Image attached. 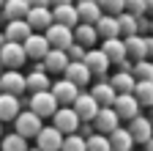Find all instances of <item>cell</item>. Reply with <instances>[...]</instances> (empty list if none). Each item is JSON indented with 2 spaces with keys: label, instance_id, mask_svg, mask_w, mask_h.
Wrapping results in <instances>:
<instances>
[{
  "label": "cell",
  "instance_id": "cb8c5ba5",
  "mask_svg": "<svg viewBox=\"0 0 153 151\" xmlns=\"http://www.w3.org/2000/svg\"><path fill=\"white\" fill-rule=\"evenodd\" d=\"M27 3L25 0H6L3 8H0V14L6 17V22H19V20H25L27 17Z\"/></svg>",
  "mask_w": 153,
  "mask_h": 151
},
{
  "label": "cell",
  "instance_id": "74e56055",
  "mask_svg": "<svg viewBox=\"0 0 153 151\" xmlns=\"http://www.w3.org/2000/svg\"><path fill=\"white\" fill-rule=\"evenodd\" d=\"M60 151H85V137L82 135H68V137H63Z\"/></svg>",
  "mask_w": 153,
  "mask_h": 151
},
{
  "label": "cell",
  "instance_id": "8fae6325",
  "mask_svg": "<svg viewBox=\"0 0 153 151\" xmlns=\"http://www.w3.org/2000/svg\"><path fill=\"white\" fill-rule=\"evenodd\" d=\"M52 96H55V102H57V107H71L74 102H76V96H79V88L76 85H71V83H66V80H57L52 88Z\"/></svg>",
  "mask_w": 153,
  "mask_h": 151
},
{
  "label": "cell",
  "instance_id": "b9f144b4",
  "mask_svg": "<svg viewBox=\"0 0 153 151\" xmlns=\"http://www.w3.org/2000/svg\"><path fill=\"white\" fill-rule=\"evenodd\" d=\"M52 6H74V0H49Z\"/></svg>",
  "mask_w": 153,
  "mask_h": 151
},
{
  "label": "cell",
  "instance_id": "3957f363",
  "mask_svg": "<svg viewBox=\"0 0 153 151\" xmlns=\"http://www.w3.org/2000/svg\"><path fill=\"white\" fill-rule=\"evenodd\" d=\"M52 126L60 132V135H76L79 132V118H76V113L71 107H57V113L52 116Z\"/></svg>",
  "mask_w": 153,
  "mask_h": 151
},
{
  "label": "cell",
  "instance_id": "7dc6e473",
  "mask_svg": "<svg viewBox=\"0 0 153 151\" xmlns=\"http://www.w3.org/2000/svg\"><path fill=\"white\" fill-rule=\"evenodd\" d=\"M148 33H150V36H153V20H150V28H148Z\"/></svg>",
  "mask_w": 153,
  "mask_h": 151
},
{
  "label": "cell",
  "instance_id": "e575fe53",
  "mask_svg": "<svg viewBox=\"0 0 153 151\" xmlns=\"http://www.w3.org/2000/svg\"><path fill=\"white\" fill-rule=\"evenodd\" d=\"M99 8L107 17H120L126 8V0H99Z\"/></svg>",
  "mask_w": 153,
  "mask_h": 151
},
{
  "label": "cell",
  "instance_id": "8992f818",
  "mask_svg": "<svg viewBox=\"0 0 153 151\" xmlns=\"http://www.w3.org/2000/svg\"><path fill=\"white\" fill-rule=\"evenodd\" d=\"M126 132L131 135V140H134V143H140V146H145L148 140H153V126H150L148 116H142V113H140L137 118H131V121H128Z\"/></svg>",
  "mask_w": 153,
  "mask_h": 151
},
{
  "label": "cell",
  "instance_id": "1f68e13d",
  "mask_svg": "<svg viewBox=\"0 0 153 151\" xmlns=\"http://www.w3.org/2000/svg\"><path fill=\"white\" fill-rule=\"evenodd\" d=\"M131 96L137 99L140 107H153V83H137Z\"/></svg>",
  "mask_w": 153,
  "mask_h": 151
},
{
  "label": "cell",
  "instance_id": "7bdbcfd3",
  "mask_svg": "<svg viewBox=\"0 0 153 151\" xmlns=\"http://www.w3.org/2000/svg\"><path fill=\"white\" fill-rule=\"evenodd\" d=\"M142 151H153V140H148V143L142 146Z\"/></svg>",
  "mask_w": 153,
  "mask_h": 151
},
{
  "label": "cell",
  "instance_id": "f6af8a7d",
  "mask_svg": "<svg viewBox=\"0 0 153 151\" xmlns=\"http://www.w3.org/2000/svg\"><path fill=\"white\" fill-rule=\"evenodd\" d=\"M76 3H99V0H76Z\"/></svg>",
  "mask_w": 153,
  "mask_h": 151
},
{
  "label": "cell",
  "instance_id": "484cf974",
  "mask_svg": "<svg viewBox=\"0 0 153 151\" xmlns=\"http://www.w3.org/2000/svg\"><path fill=\"white\" fill-rule=\"evenodd\" d=\"M93 28H96V33H99L104 41H109V39H120V28H118V20H115V17H107V14H104Z\"/></svg>",
  "mask_w": 153,
  "mask_h": 151
},
{
  "label": "cell",
  "instance_id": "f35d334b",
  "mask_svg": "<svg viewBox=\"0 0 153 151\" xmlns=\"http://www.w3.org/2000/svg\"><path fill=\"white\" fill-rule=\"evenodd\" d=\"M85 55H88V50H85V47H79V44H71V47L66 50L68 63H82V61H85Z\"/></svg>",
  "mask_w": 153,
  "mask_h": 151
},
{
  "label": "cell",
  "instance_id": "9a60e30c",
  "mask_svg": "<svg viewBox=\"0 0 153 151\" xmlns=\"http://www.w3.org/2000/svg\"><path fill=\"white\" fill-rule=\"evenodd\" d=\"M63 74H66L63 80H66V83H71V85H76V88H85V85L93 80V74L88 71V66H85V63H68Z\"/></svg>",
  "mask_w": 153,
  "mask_h": 151
},
{
  "label": "cell",
  "instance_id": "816d5d0a",
  "mask_svg": "<svg viewBox=\"0 0 153 151\" xmlns=\"http://www.w3.org/2000/svg\"><path fill=\"white\" fill-rule=\"evenodd\" d=\"M0 66H3V63H0Z\"/></svg>",
  "mask_w": 153,
  "mask_h": 151
},
{
  "label": "cell",
  "instance_id": "7c38bea8",
  "mask_svg": "<svg viewBox=\"0 0 153 151\" xmlns=\"http://www.w3.org/2000/svg\"><path fill=\"white\" fill-rule=\"evenodd\" d=\"M0 93H8V96H22L25 93V77L19 71H3L0 74Z\"/></svg>",
  "mask_w": 153,
  "mask_h": 151
},
{
  "label": "cell",
  "instance_id": "4fadbf2b",
  "mask_svg": "<svg viewBox=\"0 0 153 151\" xmlns=\"http://www.w3.org/2000/svg\"><path fill=\"white\" fill-rule=\"evenodd\" d=\"M22 50H25V58L44 61V55L49 52V41L44 39V33H30V39L22 44Z\"/></svg>",
  "mask_w": 153,
  "mask_h": 151
},
{
  "label": "cell",
  "instance_id": "5bb4252c",
  "mask_svg": "<svg viewBox=\"0 0 153 151\" xmlns=\"http://www.w3.org/2000/svg\"><path fill=\"white\" fill-rule=\"evenodd\" d=\"M60 146H63V135L55 126H44L38 132V137H36V148L38 151H60Z\"/></svg>",
  "mask_w": 153,
  "mask_h": 151
},
{
  "label": "cell",
  "instance_id": "30bf717a",
  "mask_svg": "<svg viewBox=\"0 0 153 151\" xmlns=\"http://www.w3.org/2000/svg\"><path fill=\"white\" fill-rule=\"evenodd\" d=\"M112 110L118 113V118H120V121H131V118H137V116H140V104H137V99H134L131 93H120V96H115Z\"/></svg>",
  "mask_w": 153,
  "mask_h": 151
},
{
  "label": "cell",
  "instance_id": "f1b7e54d",
  "mask_svg": "<svg viewBox=\"0 0 153 151\" xmlns=\"http://www.w3.org/2000/svg\"><path fill=\"white\" fill-rule=\"evenodd\" d=\"M71 33H74V44H79V47H85V50H88V47H93V44H96V39H99L96 28H93V25H82V22L76 25Z\"/></svg>",
  "mask_w": 153,
  "mask_h": 151
},
{
  "label": "cell",
  "instance_id": "ffe728a7",
  "mask_svg": "<svg viewBox=\"0 0 153 151\" xmlns=\"http://www.w3.org/2000/svg\"><path fill=\"white\" fill-rule=\"evenodd\" d=\"M126 47V58H131V63L148 61V50H145V36H131V39H123Z\"/></svg>",
  "mask_w": 153,
  "mask_h": 151
},
{
  "label": "cell",
  "instance_id": "60d3db41",
  "mask_svg": "<svg viewBox=\"0 0 153 151\" xmlns=\"http://www.w3.org/2000/svg\"><path fill=\"white\" fill-rule=\"evenodd\" d=\"M145 50H148V61L153 58V36H145Z\"/></svg>",
  "mask_w": 153,
  "mask_h": 151
},
{
  "label": "cell",
  "instance_id": "52a82bcc",
  "mask_svg": "<svg viewBox=\"0 0 153 151\" xmlns=\"http://www.w3.org/2000/svg\"><path fill=\"white\" fill-rule=\"evenodd\" d=\"M120 126V118H118V113H115L112 107H101L99 113H96V118H93V129L99 132V135H112L115 129Z\"/></svg>",
  "mask_w": 153,
  "mask_h": 151
},
{
  "label": "cell",
  "instance_id": "ee69618b",
  "mask_svg": "<svg viewBox=\"0 0 153 151\" xmlns=\"http://www.w3.org/2000/svg\"><path fill=\"white\" fill-rule=\"evenodd\" d=\"M3 47H6V36L0 33V50H3Z\"/></svg>",
  "mask_w": 153,
  "mask_h": 151
},
{
  "label": "cell",
  "instance_id": "ac0fdd59",
  "mask_svg": "<svg viewBox=\"0 0 153 151\" xmlns=\"http://www.w3.org/2000/svg\"><path fill=\"white\" fill-rule=\"evenodd\" d=\"M49 88H52V83H49V77L44 74L41 66H36L27 77H25V91H30V93H44Z\"/></svg>",
  "mask_w": 153,
  "mask_h": 151
},
{
  "label": "cell",
  "instance_id": "277c9868",
  "mask_svg": "<svg viewBox=\"0 0 153 151\" xmlns=\"http://www.w3.org/2000/svg\"><path fill=\"white\" fill-rule=\"evenodd\" d=\"M71 110L76 113V118H79V124H93L96 113H99L101 107L96 104V99L90 96V93H82V91H79V96H76V102L71 104Z\"/></svg>",
  "mask_w": 153,
  "mask_h": 151
},
{
  "label": "cell",
  "instance_id": "ba28073f",
  "mask_svg": "<svg viewBox=\"0 0 153 151\" xmlns=\"http://www.w3.org/2000/svg\"><path fill=\"white\" fill-rule=\"evenodd\" d=\"M82 63L88 66V71L93 74V77H99V83H107L104 77H107V71H109V61L104 58L101 50H88V55H85Z\"/></svg>",
  "mask_w": 153,
  "mask_h": 151
},
{
  "label": "cell",
  "instance_id": "836d02e7",
  "mask_svg": "<svg viewBox=\"0 0 153 151\" xmlns=\"http://www.w3.org/2000/svg\"><path fill=\"white\" fill-rule=\"evenodd\" d=\"M0 151H27V140L19 137L16 132L3 135V140H0Z\"/></svg>",
  "mask_w": 153,
  "mask_h": 151
},
{
  "label": "cell",
  "instance_id": "7a4b0ae2",
  "mask_svg": "<svg viewBox=\"0 0 153 151\" xmlns=\"http://www.w3.org/2000/svg\"><path fill=\"white\" fill-rule=\"evenodd\" d=\"M27 107H30L33 116H38L41 121H44V118H52L55 113H57V102H55V96H52V91H44V93H30Z\"/></svg>",
  "mask_w": 153,
  "mask_h": 151
},
{
  "label": "cell",
  "instance_id": "f907efd6",
  "mask_svg": "<svg viewBox=\"0 0 153 151\" xmlns=\"http://www.w3.org/2000/svg\"><path fill=\"white\" fill-rule=\"evenodd\" d=\"M27 151H38V148H27Z\"/></svg>",
  "mask_w": 153,
  "mask_h": 151
},
{
  "label": "cell",
  "instance_id": "d590c367",
  "mask_svg": "<svg viewBox=\"0 0 153 151\" xmlns=\"http://www.w3.org/2000/svg\"><path fill=\"white\" fill-rule=\"evenodd\" d=\"M85 151H109V140L104 135H90L85 137Z\"/></svg>",
  "mask_w": 153,
  "mask_h": 151
},
{
  "label": "cell",
  "instance_id": "d4e9b609",
  "mask_svg": "<svg viewBox=\"0 0 153 151\" xmlns=\"http://www.w3.org/2000/svg\"><path fill=\"white\" fill-rule=\"evenodd\" d=\"M109 85H112V91L120 96V93H134L137 80L131 77V71H115L112 77H109Z\"/></svg>",
  "mask_w": 153,
  "mask_h": 151
},
{
  "label": "cell",
  "instance_id": "83f0119b",
  "mask_svg": "<svg viewBox=\"0 0 153 151\" xmlns=\"http://www.w3.org/2000/svg\"><path fill=\"white\" fill-rule=\"evenodd\" d=\"M74 8H76V17H79L82 25H96L104 17L101 8H99V3H76Z\"/></svg>",
  "mask_w": 153,
  "mask_h": 151
},
{
  "label": "cell",
  "instance_id": "4dcf8cb0",
  "mask_svg": "<svg viewBox=\"0 0 153 151\" xmlns=\"http://www.w3.org/2000/svg\"><path fill=\"white\" fill-rule=\"evenodd\" d=\"M118 20V28H120V39H131V36H140V22L134 20L131 14H120V17H115Z\"/></svg>",
  "mask_w": 153,
  "mask_h": 151
},
{
  "label": "cell",
  "instance_id": "7402d4cb",
  "mask_svg": "<svg viewBox=\"0 0 153 151\" xmlns=\"http://www.w3.org/2000/svg\"><path fill=\"white\" fill-rule=\"evenodd\" d=\"M25 22L30 25V30H47L49 25H55L49 8H30L27 17H25Z\"/></svg>",
  "mask_w": 153,
  "mask_h": 151
},
{
  "label": "cell",
  "instance_id": "d6986e66",
  "mask_svg": "<svg viewBox=\"0 0 153 151\" xmlns=\"http://www.w3.org/2000/svg\"><path fill=\"white\" fill-rule=\"evenodd\" d=\"M19 113H22L19 99L16 96H8V93H0V124H11Z\"/></svg>",
  "mask_w": 153,
  "mask_h": 151
},
{
  "label": "cell",
  "instance_id": "5b68a950",
  "mask_svg": "<svg viewBox=\"0 0 153 151\" xmlns=\"http://www.w3.org/2000/svg\"><path fill=\"white\" fill-rule=\"evenodd\" d=\"M44 39L49 41V50H63L66 52L74 44V33L68 28H63V25H49L44 30Z\"/></svg>",
  "mask_w": 153,
  "mask_h": 151
},
{
  "label": "cell",
  "instance_id": "4316f807",
  "mask_svg": "<svg viewBox=\"0 0 153 151\" xmlns=\"http://www.w3.org/2000/svg\"><path fill=\"white\" fill-rule=\"evenodd\" d=\"M107 140H109V151H134V140L123 126H118L112 135H107Z\"/></svg>",
  "mask_w": 153,
  "mask_h": 151
},
{
  "label": "cell",
  "instance_id": "603a6c76",
  "mask_svg": "<svg viewBox=\"0 0 153 151\" xmlns=\"http://www.w3.org/2000/svg\"><path fill=\"white\" fill-rule=\"evenodd\" d=\"M101 52H104V58L109 61V63H123V61H128L126 58V47H123V39H109V41H104L101 44Z\"/></svg>",
  "mask_w": 153,
  "mask_h": 151
},
{
  "label": "cell",
  "instance_id": "f546056e",
  "mask_svg": "<svg viewBox=\"0 0 153 151\" xmlns=\"http://www.w3.org/2000/svg\"><path fill=\"white\" fill-rule=\"evenodd\" d=\"M90 96L96 99V104H99V107H112L118 93L112 91V85H109V83H99V85L90 91Z\"/></svg>",
  "mask_w": 153,
  "mask_h": 151
},
{
  "label": "cell",
  "instance_id": "9c48e42d",
  "mask_svg": "<svg viewBox=\"0 0 153 151\" xmlns=\"http://www.w3.org/2000/svg\"><path fill=\"white\" fill-rule=\"evenodd\" d=\"M25 61H27V58H25L22 44H11V41H6V47L0 50V63H3L8 71H16Z\"/></svg>",
  "mask_w": 153,
  "mask_h": 151
},
{
  "label": "cell",
  "instance_id": "2e32d148",
  "mask_svg": "<svg viewBox=\"0 0 153 151\" xmlns=\"http://www.w3.org/2000/svg\"><path fill=\"white\" fill-rule=\"evenodd\" d=\"M52 22L55 25H63L68 30H74L79 25V17H76V8L74 6H55L52 8Z\"/></svg>",
  "mask_w": 153,
  "mask_h": 151
},
{
  "label": "cell",
  "instance_id": "681fc988",
  "mask_svg": "<svg viewBox=\"0 0 153 151\" xmlns=\"http://www.w3.org/2000/svg\"><path fill=\"white\" fill-rule=\"evenodd\" d=\"M3 3H6V0H0V8H3Z\"/></svg>",
  "mask_w": 153,
  "mask_h": 151
},
{
  "label": "cell",
  "instance_id": "ab89813d",
  "mask_svg": "<svg viewBox=\"0 0 153 151\" xmlns=\"http://www.w3.org/2000/svg\"><path fill=\"white\" fill-rule=\"evenodd\" d=\"M27 8H49V0H25Z\"/></svg>",
  "mask_w": 153,
  "mask_h": 151
},
{
  "label": "cell",
  "instance_id": "44dd1931",
  "mask_svg": "<svg viewBox=\"0 0 153 151\" xmlns=\"http://www.w3.org/2000/svg\"><path fill=\"white\" fill-rule=\"evenodd\" d=\"M66 66H68V58H66L63 50H49V52L44 55V61H41V69H47V71H52V74H63Z\"/></svg>",
  "mask_w": 153,
  "mask_h": 151
},
{
  "label": "cell",
  "instance_id": "bcb514c9",
  "mask_svg": "<svg viewBox=\"0 0 153 151\" xmlns=\"http://www.w3.org/2000/svg\"><path fill=\"white\" fill-rule=\"evenodd\" d=\"M148 121H150V126H153V107H150V116H148Z\"/></svg>",
  "mask_w": 153,
  "mask_h": 151
},
{
  "label": "cell",
  "instance_id": "c3c4849f",
  "mask_svg": "<svg viewBox=\"0 0 153 151\" xmlns=\"http://www.w3.org/2000/svg\"><path fill=\"white\" fill-rule=\"evenodd\" d=\"M3 135H6V132H3V124H0V140H3Z\"/></svg>",
  "mask_w": 153,
  "mask_h": 151
},
{
  "label": "cell",
  "instance_id": "8d00e7d4",
  "mask_svg": "<svg viewBox=\"0 0 153 151\" xmlns=\"http://www.w3.org/2000/svg\"><path fill=\"white\" fill-rule=\"evenodd\" d=\"M126 14H131L134 20H142V17L148 14V6H145V0H126Z\"/></svg>",
  "mask_w": 153,
  "mask_h": 151
},
{
  "label": "cell",
  "instance_id": "e0dca14e",
  "mask_svg": "<svg viewBox=\"0 0 153 151\" xmlns=\"http://www.w3.org/2000/svg\"><path fill=\"white\" fill-rule=\"evenodd\" d=\"M30 25L25 22V20H19V22H8L6 25V30H3V36H6V41H11V44H25L27 39H30Z\"/></svg>",
  "mask_w": 153,
  "mask_h": 151
},
{
  "label": "cell",
  "instance_id": "d6a6232c",
  "mask_svg": "<svg viewBox=\"0 0 153 151\" xmlns=\"http://www.w3.org/2000/svg\"><path fill=\"white\" fill-rule=\"evenodd\" d=\"M131 77L137 80V83H153V61L131 63Z\"/></svg>",
  "mask_w": 153,
  "mask_h": 151
},
{
  "label": "cell",
  "instance_id": "6da1fadb",
  "mask_svg": "<svg viewBox=\"0 0 153 151\" xmlns=\"http://www.w3.org/2000/svg\"><path fill=\"white\" fill-rule=\"evenodd\" d=\"M44 129V121L41 118H38V116H33V113L30 110H25V113H19V116L14 118V132H16V135L19 137H38V132H41Z\"/></svg>",
  "mask_w": 153,
  "mask_h": 151
}]
</instances>
